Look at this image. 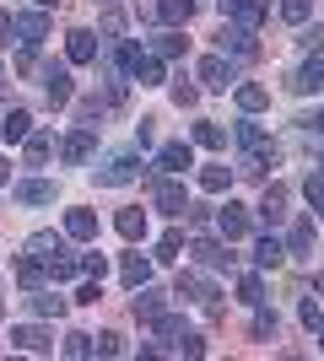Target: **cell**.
I'll return each mask as SVG.
<instances>
[{"mask_svg": "<svg viewBox=\"0 0 324 361\" xmlns=\"http://www.w3.org/2000/svg\"><path fill=\"white\" fill-rule=\"evenodd\" d=\"M319 334H324V329H319Z\"/></svg>", "mask_w": 324, "mask_h": 361, "instance_id": "6f0895ef", "label": "cell"}, {"mask_svg": "<svg viewBox=\"0 0 324 361\" xmlns=\"http://www.w3.org/2000/svg\"><path fill=\"white\" fill-rule=\"evenodd\" d=\"M0 183H11V162L6 157H0Z\"/></svg>", "mask_w": 324, "mask_h": 361, "instance_id": "816d5d0a", "label": "cell"}, {"mask_svg": "<svg viewBox=\"0 0 324 361\" xmlns=\"http://www.w3.org/2000/svg\"><path fill=\"white\" fill-rule=\"evenodd\" d=\"M140 297H136V318H146V324H152L157 313H162V291H152V281H146V286H136Z\"/></svg>", "mask_w": 324, "mask_h": 361, "instance_id": "83f0119b", "label": "cell"}, {"mask_svg": "<svg viewBox=\"0 0 324 361\" xmlns=\"http://www.w3.org/2000/svg\"><path fill=\"white\" fill-rule=\"evenodd\" d=\"M6 32H11V11H0V44H11Z\"/></svg>", "mask_w": 324, "mask_h": 361, "instance_id": "681fc988", "label": "cell"}, {"mask_svg": "<svg viewBox=\"0 0 324 361\" xmlns=\"http://www.w3.org/2000/svg\"><path fill=\"white\" fill-rule=\"evenodd\" d=\"M130 81H140V87H162V60H152V54H136V65H130Z\"/></svg>", "mask_w": 324, "mask_h": 361, "instance_id": "ffe728a7", "label": "cell"}, {"mask_svg": "<svg viewBox=\"0 0 324 361\" xmlns=\"http://www.w3.org/2000/svg\"><path fill=\"white\" fill-rule=\"evenodd\" d=\"M303 44H308V49H324V27H308V32H303Z\"/></svg>", "mask_w": 324, "mask_h": 361, "instance_id": "c3c4849f", "label": "cell"}, {"mask_svg": "<svg viewBox=\"0 0 324 361\" xmlns=\"http://www.w3.org/2000/svg\"><path fill=\"white\" fill-rule=\"evenodd\" d=\"M44 275H49V270H44V264H38L32 254H28V259H16V286L38 291V286H44Z\"/></svg>", "mask_w": 324, "mask_h": 361, "instance_id": "cb8c5ba5", "label": "cell"}, {"mask_svg": "<svg viewBox=\"0 0 324 361\" xmlns=\"http://www.w3.org/2000/svg\"><path fill=\"white\" fill-rule=\"evenodd\" d=\"M65 356H92V334H65Z\"/></svg>", "mask_w": 324, "mask_h": 361, "instance_id": "ab89813d", "label": "cell"}, {"mask_svg": "<svg viewBox=\"0 0 324 361\" xmlns=\"http://www.w3.org/2000/svg\"><path fill=\"white\" fill-rule=\"evenodd\" d=\"M97 356H124V340H119V334H114V329H108V334H97Z\"/></svg>", "mask_w": 324, "mask_h": 361, "instance_id": "b9f144b4", "label": "cell"}, {"mask_svg": "<svg viewBox=\"0 0 324 361\" xmlns=\"http://www.w3.org/2000/svg\"><path fill=\"white\" fill-rule=\"evenodd\" d=\"M319 291H324V270H319Z\"/></svg>", "mask_w": 324, "mask_h": 361, "instance_id": "db71d44e", "label": "cell"}, {"mask_svg": "<svg viewBox=\"0 0 324 361\" xmlns=\"http://www.w3.org/2000/svg\"><path fill=\"white\" fill-rule=\"evenodd\" d=\"M28 130H32V114H28V108H11V114L0 119V135H6V140H22Z\"/></svg>", "mask_w": 324, "mask_h": 361, "instance_id": "d4e9b609", "label": "cell"}, {"mask_svg": "<svg viewBox=\"0 0 324 361\" xmlns=\"http://www.w3.org/2000/svg\"><path fill=\"white\" fill-rule=\"evenodd\" d=\"M11 345L16 350H54V334H49L44 324H16V329H11Z\"/></svg>", "mask_w": 324, "mask_h": 361, "instance_id": "ba28073f", "label": "cell"}, {"mask_svg": "<svg viewBox=\"0 0 324 361\" xmlns=\"http://www.w3.org/2000/svg\"><path fill=\"white\" fill-rule=\"evenodd\" d=\"M65 54H71V65H92L97 60V32L76 27L71 38H65Z\"/></svg>", "mask_w": 324, "mask_h": 361, "instance_id": "30bf717a", "label": "cell"}, {"mask_svg": "<svg viewBox=\"0 0 324 361\" xmlns=\"http://www.w3.org/2000/svg\"><path fill=\"white\" fill-rule=\"evenodd\" d=\"M281 216H287V189H281V183H270V189H265V200H260V221L276 226Z\"/></svg>", "mask_w": 324, "mask_h": 361, "instance_id": "d6986e66", "label": "cell"}, {"mask_svg": "<svg viewBox=\"0 0 324 361\" xmlns=\"http://www.w3.org/2000/svg\"><path fill=\"white\" fill-rule=\"evenodd\" d=\"M32 313H38V318H60L65 313V297H49V291H44V297H32Z\"/></svg>", "mask_w": 324, "mask_h": 361, "instance_id": "8d00e7d4", "label": "cell"}, {"mask_svg": "<svg viewBox=\"0 0 324 361\" xmlns=\"http://www.w3.org/2000/svg\"><path fill=\"white\" fill-rule=\"evenodd\" d=\"M65 238L92 243V238H97V216H92V211H65Z\"/></svg>", "mask_w": 324, "mask_h": 361, "instance_id": "9a60e30c", "label": "cell"}, {"mask_svg": "<svg viewBox=\"0 0 324 361\" xmlns=\"http://www.w3.org/2000/svg\"><path fill=\"white\" fill-rule=\"evenodd\" d=\"M238 108H244V114H260V108H270V92L265 87H238Z\"/></svg>", "mask_w": 324, "mask_h": 361, "instance_id": "4dcf8cb0", "label": "cell"}, {"mask_svg": "<svg viewBox=\"0 0 324 361\" xmlns=\"http://www.w3.org/2000/svg\"><path fill=\"white\" fill-rule=\"evenodd\" d=\"M308 248H313V221L303 216V221L292 226V238H287V254H308Z\"/></svg>", "mask_w": 324, "mask_h": 361, "instance_id": "f546056e", "label": "cell"}, {"mask_svg": "<svg viewBox=\"0 0 324 361\" xmlns=\"http://www.w3.org/2000/svg\"><path fill=\"white\" fill-rule=\"evenodd\" d=\"M216 6H222V16H232V22H238V27H248V32L270 16V6H265V0H216Z\"/></svg>", "mask_w": 324, "mask_h": 361, "instance_id": "5b68a950", "label": "cell"}, {"mask_svg": "<svg viewBox=\"0 0 324 361\" xmlns=\"http://www.w3.org/2000/svg\"><path fill=\"white\" fill-rule=\"evenodd\" d=\"M22 146H28V162L38 167V162H49V151H54V135H49V130H28V135H22Z\"/></svg>", "mask_w": 324, "mask_h": 361, "instance_id": "44dd1931", "label": "cell"}, {"mask_svg": "<svg viewBox=\"0 0 324 361\" xmlns=\"http://www.w3.org/2000/svg\"><path fill=\"white\" fill-rule=\"evenodd\" d=\"M28 254H32V259H38V264L49 270V259L71 254V248H65V238H54V232H32V238H28Z\"/></svg>", "mask_w": 324, "mask_h": 361, "instance_id": "8fae6325", "label": "cell"}, {"mask_svg": "<svg viewBox=\"0 0 324 361\" xmlns=\"http://www.w3.org/2000/svg\"><path fill=\"white\" fill-rule=\"evenodd\" d=\"M81 275L103 281V275H108V259H103V254H81Z\"/></svg>", "mask_w": 324, "mask_h": 361, "instance_id": "7bdbcfd3", "label": "cell"}, {"mask_svg": "<svg viewBox=\"0 0 324 361\" xmlns=\"http://www.w3.org/2000/svg\"><path fill=\"white\" fill-rule=\"evenodd\" d=\"M157 167H162V173H189V167H195V151H189L184 140H168V146L157 151Z\"/></svg>", "mask_w": 324, "mask_h": 361, "instance_id": "9c48e42d", "label": "cell"}, {"mask_svg": "<svg viewBox=\"0 0 324 361\" xmlns=\"http://www.w3.org/2000/svg\"><path fill=\"white\" fill-rule=\"evenodd\" d=\"M119 275H124V286H130V291L146 286V281H152V259H146V254H124Z\"/></svg>", "mask_w": 324, "mask_h": 361, "instance_id": "e0dca14e", "label": "cell"}, {"mask_svg": "<svg viewBox=\"0 0 324 361\" xmlns=\"http://www.w3.org/2000/svg\"><path fill=\"white\" fill-rule=\"evenodd\" d=\"M195 259H200L205 270H232V264H238V254H232L227 238H222V243H216V238H200V243H195Z\"/></svg>", "mask_w": 324, "mask_h": 361, "instance_id": "8992f818", "label": "cell"}, {"mask_svg": "<svg viewBox=\"0 0 324 361\" xmlns=\"http://www.w3.org/2000/svg\"><path fill=\"white\" fill-rule=\"evenodd\" d=\"M216 232H222L227 243H244L248 232H254V221H248V211H244V205H232V200H227V205L216 211Z\"/></svg>", "mask_w": 324, "mask_h": 361, "instance_id": "277c9868", "label": "cell"}, {"mask_svg": "<svg viewBox=\"0 0 324 361\" xmlns=\"http://www.w3.org/2000/svg\"><path fill=\"white\" fill-rule=\"evenodd\" d=\"M173 103H179V108H195V103H200V87H189L184 75H179V87H173Z\"/></svg>", "mask_w": 324, "mask_h": 361, "instance_id": "60d3db41", "label": "cell"}, {"mask_svg": "<svg viewBox=\"0 0 324 361\" xmlns=\"http://www.w3.org/2000/svg\"><path fill=\"white\" fill-rule=\"evenodd\" d=\"M97 286H103V281H92V275H87V286L76 291V302H97V297H103V291H97Z\"/></svg>", "mask_w": 324, "mask_h": 361, "instance_id": "bcb514c9", "label": "cell"}, {"mask_svg": "<svg viewBox=\"0 0 324 361\" xmlns=\"http://www.w3.org/2000/svg\"><path fill=\"white\" fill-rule=\"evenodd\" d=\"M222 140H227V135H222V124H211V119L195 124V146H222Z\"/></svg>", "mask_w": 324, "mask_h": 361, "instance_id": "d590c367", "label": "cell"}, {"mask_svg": "<svg viewBox=\"0 0 324 361\" xmlns=\"http://www.w3.org/2000/svg\"><path fill=\"white\" fill-rule=\"evenodd\" d=\"M227 183H232V173H227V167H205V173H200V189H205V195H222Z\"/></svg>", "mask_w": 324, "mask_h": 361, "instance_id": "e575fe53", "label": "cell"}, {"mask_svg": "<svg viewBox=\"0 0 324 361\" xmlns=\"http://www.w3.org/2000/svg\"><path fill=\"white\" fill-rule=\"evenodd\" d=\"M49 6H60V0H38V11H49Z\"/></svg>", "mask_w": 324, "mask_h": 361, "instance_id": "f5cc1de1", "label": "cell"}, {"mask_svg": "<svg viewBox=\"0 0 324 361\" xmlns=\"http://www.w3.org/2000/svg\"><path fill=\"white\" fill-rule=\"evenodd\" d=\"M303 195H308V205L324 216V173H308V183H303Z\"/></svg>", "mask_w": 324, "mask_h": 361, "instance_id": "74e56055", "label": "cell"}, {"mask_svg": "<svg viewBox=\"0 0 324 361\" xmlns=\"http://www.w3.org/2000/svg\"><path fill=\"white\" fill-rule=\"evenodd\" d=\"M281 16H287L292 27H303V22L313 16V0H281Z\"/></svg>", "mask_w": 324, "mask_h": 361, "instance_id": "836d02e7", "label": "cell"}, {"mask_svg": "<svg viewBox=\"0 0 324 361\" xmlns=\"http://www.w3.org/2000/svg\"><path fill=\"white\" fill-rule=\"evenodd\" d=\"M303 324H308V329H313V334H319V329H324V313H319V302H303Z\"/></svg>", "mask_w": 324, "mask_h": 361, "instance_id": "f6af8a7d", "label": "cell"}, {"mask_svg": "<svg viewBox=\"0 0 324 361\" xmlns=\"http://www.w3.org/2000/svg\"><path fill=\"white\" fill-rule=\"evenodd\" d=\"M319 173H324V157H319Z\"/></svg>", "mask_w": 324, "mask_h": 361, "instance_id": "11a10c76", "label": "cell"}, {"mask_svg": "<svg viewBox=\"0 0 324 361\" xmlns=\"http://www.w3.org/2000/svg\"><path fill=\"white\" fill-rule=\"evenodd\" d=\"M157 16H162L168 27H184L189 16H195V0H157Z\"/></svg>", "mask_w": 324, "mask_h": 361, "instance_id": "7402d4cb", "label": "cell"}, {"mask_svg": "<svg viewBox=\"0 0 324 361\" xmlns=\"http://www.w3.org/2000/svg\"><path fill=\"white\" fill-rule=\"evenodd\" d=\"M136 178H140L136 151H119V157H108V162L97 167V183H103V189H119V183H136Z\"/></svg>", "mask_w": 324, "mask_h": 361, "instance_id": "6da1fadb", "label": "cell"}, {"mask_svg": "<svg viewBox=\"0 0 324 361\" xmlns=\"http://www.w3.org/2000/svg\"><path fill=\"white\" fill-rule=\"evenodd\" d=\"M238 302H244V307H260L265 302V281L260 275H244V281H238Z\"/></svg>", "mask_w": 324, "mask_h": 361, "instance_id": "1f68e13d", "label": "cell"}, {"mask_svg": "<svg viewBox=\"0 0 324 361\" xmlns=\"http://www.w3.org/2000/svg\"><path fill=\"white\" fill-rule=\"evenodd\" d=\"M11 32H16V44H22V49H38L49 38V16L44 11H22V16H11Z\"/></svg>", "mask_w": 324, "mask_h": 361, "instance_id": "7a4b0ae2", "label": "cell"}, {"mask_svg": "<svg viewBox=\"0 0 324 361\" xmlns=\"http://www.w3.org/2000/svg\"><path fill=\"white\" fill-rule=\"evenodd\" d=\"M276 329H281V318L260 307V313H254V334H260V340H276Z\"/></svg>", "mask_w": 324, "mask_h": 361, "instance_id": "f35d334b", "label": "cell"}, {"mask_svg": "<svg viewBox=\"0 0 324 361\" xmlns=\"http://www.w3.org/2000/svg\"><path fill=\"white\" fill-rule=\"evenodd\" d=\"M319 87H324V60L297 65V75H292V92H297V97H308V92H319Z\"/></svg>", "mask_w": 324, "mask_h": 361, "instance_id": "2e32d148", "label": "cell"}, {"mask_svg": "<svg viewBox=\"0 0 324 361\" xmlns=\"http://www.w3.org/2000/svg\"><path fill=\"white\" fill-rule=\"evenodd\" d=\"M11 195L22 200V205H49V200H54V183L49 178H22V183H11Z\"/></svg>", "mask_w": 324, "mask_h": 361, "instance_id": "4fadbf2b", "label": "cell"}, {"mask_svg": "<svg viewBox=\"0 0 324 361\" xmlns=\"http://www.w3.org/2000/svg\"><path fill=\"white\" fill-rule=\"evenodd\" d=\"M152 324H157V334H162L168 345H179V340H184V334H189V324H184V318H179V313H157Z\"/></svg>", "mask_w": 324, "mask_h": 361, "instance_id": "4316f807", "label": "cell"}, {"mask_svg": "<svg viewBox=\"0 0 324 361\" xmlns=\"http://www.w3.org/2000/svg\"><path fill=\"white\" fill-rule=\"evenodd\" d=\"M200 81H205L211 92H227V87H232V65L222 60V54H205V60H200Z\"/></svg>", "mask_w": 324, "mask_h": 361, "instance_id": "7c38bea8", "label": "cell"}, {"mask_svg": "<svg viewBox=\"0 0 324 361\" xmlns=\"http://www.w3.org/2000/svg\"><path fill=\"white\" fill-rule=\"evenodd\" d=\"M0 307H6V302H0Z\"/></svg>", "mask_w": 324, "mask_h": 361, "instance_id": "9f6ffc18", "label": "cell"}, {"mask_svg": "<svg viewBox=\"0 0 324 361\" xmlns=\"http://www.w3.org/2000/svg\"><path fill=\"white\" fill-rule=\"evenodd\" d=\"M119 238H130V243H140L146 238V211H140V205H130V211H119Z\"/></svg>", "mask_w": 324, "mask_h": 361, "instance_id": "603a6c76", "label": "cell"}, {"mask_svg": "<svg viewBox=\"0 0 324 361\" xmlns=\"http://www.w3.org/2000/svg\"><path fill=\"white\" fill-rule=\"evenodd\" d=\"M92 146H97V130H92V124H81V130H71V135H65L60 157H65L71 167H81L87 157H92Z\"/></svg>", "mask_w": 324, "mask_h": 361, "instance_id": "52a82bcc", "label": "cell"}, {"mask_svg": "<svg viewBox=\"0 0 324 361\" xmlns=\"http://www.w3.org/2000/svg\"><path fill=\"white\" fill-rule=\"evenodd\" d=\"M44 87H49V103H54V108L71 103V71H65V65H49V71H44Z\"/></svg>", "mask_w": 324, "mask_h": 361, "instance_id": "5bb4252c", "label": "cell"}, {"mask_svg": "<svg viewBox=\"0 0 324 361\" xmlns=\"http://www.w3.org/2000/svg\"><path fill=\"white\" fill-rule=\"evenodd\" d=\"M222 49H232L238 60H254V32L232 22V27H222Z\"/></svg>", "mask_w": 324, "mask_h": 361, "instance_id": "ac0fdd59", "label": "cell"}, {"mask_svg": "<svg viewBox=\"0 0 324 361\" xmlns=\"http://www.w3.org/2000/svg\"><path fill=\"white\" fill-rule=\"evenodd\" d=\"M238 140L254 151V146H265V130H260V124H238Z\"/></svg>", "mask_w": 324, "mask_h": 361, "instance_id": "ee69618b", "label": "cell"}, {"mask_svg": "<svg viewBox=\"0 0 324 361\" xmlns=\"http://www.w3.org/2000/svg\"><path fill=\"white\" fill-rule=\"evenodd\" d=\"M303 124H308V130H319V135H324V108H319V114H313V119H303Z\"/></svg>", "mask_w": 324, "mask_h": 361, "instance_id": "f907efd6", "label": "cell"}, {"mask_svg": "<svg viewBox=\"0 0 324 361\" xmlns=\"http://www.w3.org/2000/svg\"><path fill=\"white\" fill-rule=\"evenodd\" d=\"M179 254H184V232L173 226V232H162V238H157V254H152V259H179Z\"/></svg>", "mask_w": 324, "mask_h": 361, "instance_id": "d6a6232c", "label": "cell"}, {"mask_svg": "<svg viewBox=\"0 0 324 361\" xmlns=\"http://www.w3.org/2000/svg\"><path fill=\"white\" fill-rule=\"evenodd\" d=\"M152 205L162 216H184L189 195H184V183H173V178H152Z\"/></svg>", "mask_w": 324, "mask_h": 361, "instance_id": "3957f363", "label": "cell"}, {"mask_svg": "<svg viewBox=\"0 0 324 361\" xmlns=\"http://www.w3.org/2000/svg\"><path fill=\"white\" fill-rule=\"evenodd\" d=\"M281 259H287V248H281L276 238H260V243H254V264H260V270H276Z\"/></svg>", "mask_w": 324, "mask_h": 361, "instance_id": "484cf974", "label": "cell"}, {"mask_svg": "<svg viewBox=\"0 0 324 361\" xmlns=\"http://www.w3.org/2000/svg\"><path fill=\"white\" fill-rule=\"evenodd\" d=\"M152 54H157V60H179V54H184V38H179V32H157Z\"/></svg>", "mask_w": 324, "mask_h": 361, "instance_id": "f1b7e54d", "label": "cell"}, {"mask_svg": "<svg viewBox=\"0 0 324 361\" xmlns=\"http://www.w3.org/2000/svg\"><path fill=\"white\" fill-rule=\"evenodd\" d=\"M179 350H184V356H205V345L195 340V334H184V340H179Z\"/></svg>", "mask_w": 324, "mask_h": 361, "instance_id": "7dc6e473", "label": "cell"}]
</instances>
